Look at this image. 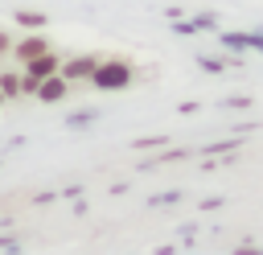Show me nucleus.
<instances>
[{"label":"nucleus","mask_w":263,"mask_h":255,"mask_svg":"<svg viewBox=\"0 0 263 255\" xmlns=\"http://www.w3.org/2000/svg\"><path fill=\"white\" fill-rule=\"evenodd\" d=\"M132 78H136V66L127 58H99L90 86L95 90H123V86H132Z\"/></svg>","instance_id":"nucleus-1"},{"label":"nucleus","mask_w":263,"mask_h":255,"mask_svg":"<svg viewBox=\"0 0 263 255\" xmlns=\"http://www.w3.org/2000/svg\"><path fill=\"white\" fill-rule=\"evenodd\" d=\"M62 70V58L53 53V49H45V53H37L33 62H25L21 66V74H25V95L33 99V90H37V82L41 78H49V74H58Z\"/></svg>","instance_id":"nucleus-2"},{"label":"nucleus","mask_w":263,"mask_h":255,"mask_svg":"<svg viewBox=\"0 0 263 255\" xmlns=\"http://www.w3.org/2000/svg\"><path fill=\"white\" fill-rule=\"evenodd\" d=\"M45 49H53L49 45V37L37 29V33H29V37H16L12 41V58H16V66H25V62H33L37 53H45Z\"/></svg>","instance_id":"nucleus-3"},{"label":"nucleus","mask_w":263,"mask_h":255,"mask_svg":"<svg viewBox=\"0 0 263 255\" xmlns=\"http://www.w3.org/2000/svg\"><path fill=\"white\" fill-rule=\"evenodd\" d=\"M66 95H70V78H66L62 70H58V74H49V78H41V82H37V90H33V99H37V103H62Z\"/></svg>","instance_id":"nucleus-4"},{"label":"nucleus","mask_w":263,"mask_h":255,"mask_svg":"<svg viewBox=\"0 0 263 255\" xmlns=\"http://www.w3.org/2000/svg\"><path fill=\"white\" fill-rule=\"evenodd\" d=\"M95 66H99V53H82V58H70V62H62V74H66L70 82H90Z\"/></svg>","instance_id":"nucleus-5"},{"label":"nucleus","mask_w":263,"mask_h":255,"mask_svg":"<svg viewBox=\"0 0 263 255\" xmlns=\"http://www.w3.org/2000/svg\"><path fill=\"white\" fill-rule=\"evenodd\" d=\"M0 90L8 95V103L25 99V74L21 70H0Z\"/></svg>","instance_id":"nucleus-6"},{"label":"nucleus","mask_w":263,"mask_h":255,"mask_svg":"<svg viewBox=\"0 0 263 255\" xmlns=\"http://www.w3.org/2000/svg\"><path fill=\"white\" fill-rule=\"evenodd\" d=\"M16 25H25V29H45V16H41V12L21 8V12H16Z\"/></svg>","instance_id":"nucleus-7"},{"label":"nucleus","mask_w":263,"mask_h":255,"mask_svg":"<svg viewBox=\"0 0 263 255\" xmlns=\"http://www.w3.org/2000/svg\"><path fill=\"white\" fill-rule=\"evenodd\" d=\"M12 41H16L12 33H0V58H8V53H12Z\"/></svg>","instance_id":"nucleus-8"},{"label":"nucleus","mask_w":263,"mask_h":255,"mask_svg":"<svg viewBox=\"0 0 263 255\" xmlns=\"http://www.w3.org/2000/svg\"><path fill=\"white\" fill-rule=\"evenodd\" d=\"M4 103H8V95H4V90H0V107H4Z\"/></svg>","instance_id":"nucleus-9"}]
</instances>
